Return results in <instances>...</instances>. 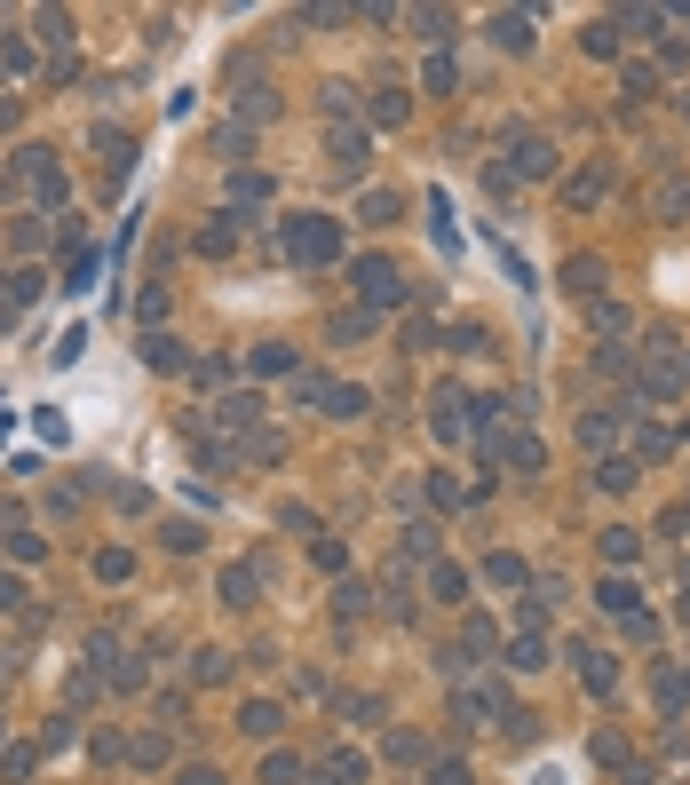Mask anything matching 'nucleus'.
<instances>
[{
	"mask_svg": "<svg viewBox=\"0 0 690 785\" xmlns=\"http://www.w3.org/2000/svg\"><path fill=\"white\" fill-rule=\"evenodd\" d=\"M286 254H294L302 270H326V262L342 254V230L326 223V215H294V223H286Z\"/></svg>",
	"mask_w": 690,
	"mask_h": 785,
	"instance_id": "1",
	"label": "nucleus"
},
{
	"mask_svg": "<svg viewBox=\"0 0 690 785\" xmlns=\"http://www.w3.org/2000/svg\"><path fill=\"white\" fill-rule=\"evenodd\" d=\"M540 183V175H556V143L548 135H532V127H508V183Z\"/></svg>",
	"mask_w": 690,
	"mask_h": 785,
	"instance_id": "2",
	"label": "nucleus"
},
{
	"mask_svg": "<svg viewBox=\"0 0 690 785\" xmlns=\"http://www.w3.org/2000/svg\"><path fill=\"white\" fill-rule=\"evenodd\" d=\"M357 294H365V310H397V302H405L397 262H389V254H365V262H357Z\"/></svg>",
	"mask_w": 690,
	"mask_h": 785,
	"instance_id": "3",
	"label": "nucleus"
},
{
	"mask_svg": "<svg viewBox=\"0 0 690 785\" xmlns=\"http://www.w3.org/2000/svg\"><path fill=\"white\" fill-rule=\"evenodd\" d=\"M667 349H675V341H659V349H651V357H643V365H635V381H643V397H659V405H667V397H683V365H675V357H667Z\"/></svg>",
	"mask_w": 690,
	"mask_h": 785,
	"instance_id": "4",
	"label": "nucleus"
},
{
	"mask_svg": "<svg viewBox=\"0 0 690 785\" xmlns=\"http://www.w3.org/2000/svg\"><path fill=\"white\" fill-rule=\"evenodd\" d=\"M492 460H508V468H516V476H540V460H548V445H540V437H524V429H516V437H500V452H492Z\"/></svg>",
	"mask_w": 690,
	"mask_h": 785,
	"instance_id": "5",
	"label": "nucleus"
},
{
	"mask_svg": "<svg viewBox=\"0 0 690 785\" xmlns=\"http://www.w3.org/2000/svg\"><path fill=\"white\" fill-rule=\"evenodd\" d=\"M603 191H611V167H579L572 183H564V199H572L579 215H587V207H603Z\"/></svg>",
	"mask_w": 690,
	"mask_h": 785,
	"instance_id": "6",
	"label": "nucleus"
},
{
	"mask_svg": "<svg viewBox=\"0 0 690 785\" xmlns=\"http://www.w3.org/2000/svg\"><path fill=\"white\" fill-rule=\"evenodd\" d=\"M572 651H579V667H587V690L611 698V690H619V659H603V651H587V643H572Z\"/></svg>",
	"mask_w": 690,
	"mask_h": 785,
	"instance_id": "7",
	"label": "nucleus"
},
{
	"mask_svg": "<svg viewBox=\"0 0 690 785\" xmlns=\"http://www.w3.org/2000/svg\"><path fill=\"white\" fill-rule=\"evenodd\" d=\"M143 357H151V373H183V341L175 334H143Z\"/></svg>",
	"mask_w": 690,
	"mask_h": 785,
	"instance_id": "8",
	"label": "nucleus"
},
{
	"mask_svg": "<svg viewBox=\"0 0 690 785\" xmlns=\"http://www.w3.org/2000/svg\"><path fill=\"white\" fill-rule=\"evenodd\" d=\"M254 413H262V397H254V389H238V397L215 405V421H223V429H254Z\"/></svg>",
	"mask_w": 690,
	"mask_h": 785,
	"instance_id": "9",
	"label": "nucleus"
},
{
	"mask_svg": "<svg viewBox=\"0 0 690 785\" xmlns=\"http://www.w3.org/2000/svg\"><path fill=\"white\" fill-rule=\"evenodd\" d=\"M429 595H437V603H460V595H468V571H460V563H429Z\"/></svg>",
	"mask_w": 690,
	"mask_h": 785,
	"instance_id": "10",
	"label": "nucleus"
},
{
	"mask_svg": "<svg viewBox=\"0 0 690 785\" xmlns=\"http://www.w3.org/2000/svg\"><path fill=\"white\" fill-rule=\"evenodd\" d=\"M429 421H437V437H460V389H453V381L429 397Z\"/></svg>",
	"mask_w": 690,
	"mask_h": 785,
	"instance_id": "11",
	"label": "nucleus"
},
{
	"mask_svg": "<svg viewBox=\"0 0 690 785\" xmlns=\"http://www.w3.org/2000/svg\"><path fill=\"white\" fill-rule=\"evenodd\" d=\"M635 556H643V532L611 524V532H603V563H635Z\"/></svg>",
	"mask_w": 690,
	"mask_h": 785,
	"instance_id": "12",
	"label": "nucleus"
},
{
	"mask_svg": "<svg viewBox=\"0 0 690 785\" xmlns=\"http://www.w3.org/2000/svg\"><path fill=\"white\" fill-rule=\"evenodd\" d=\"M484 579H492V587H524L532 571H524V556H500V548H492V556H484Z\"/></svg>",
	"mask_w": 690,
	"mask_h": 785,
	"instance_id": "13",
	"label": "nucleus"
},
{
	"mask_svg": "<svg viewBox=\"0 0 690 785\" xmlns=\"http://www.w3.org/2000/svg\"><path fill=\"white\" fill-rule=\"evenodd\" d=\"M492 40H508V48H532V16H524V8L492 16Z\"/></svg>",
	"mask_w": 690,
	"mask_h": 785,
	"instance_id": "14",
	"label": "nucleus"
},
{
	"mask_svg": "<svg viewBox=\"0 0 690 785\" xmlns=\"http://www.w3.org/2000/svg\"><path fill=\"white\" fill-rule=\"evenodd\" d=\"M238 730H246V738H270V730H278V706H270V698L238 706Z\"/></svg>",
	"mask_w": 690,
	"mask_h": 785,
	"instance_id": "15",
	"label": "nucleus"
},
{
	"mask_svg": "<svg viewBox=\"0 0 690 785\" xmlns=\"http://www.w3.org/2000/svg\"><path fill=\"white\" fill-rule=\"evenodd\" d=\"M230 246H238V215H215L199 230V254H230Z\"/></svg>",
	"mask_w": 690,
	"mask_h": 785,
	"instance_id": "16",
	"label": "nucleus"
},
{
	"mask_svg": "<svg viewBox=\"0 0 690 785\" xmlns=\"http://www.w3.org/2000/svg\"><path fill=\"white\" fill-rule=\"evenodd\" d=\"M326 778H334V785H365V754L334 746V754H326Z\"/></svg>",
	"mask_w": 690,
	"mask_h": 785,
	"instance_id": "17",
	"label": "nucleus"
},
{
	"mask_svg": "<svg viewBox=\"0 0 690 785\" xmlns=\"http://www.w3.org/2000/svg\"><path fill=\"white\" fill-rule=\"evenodd\" d=\"M508 667H516V674L548 667V643H540V635H516V643H508Z\"/></svg>",
	"mask_w": 690,
	"mask_h": 785,
	"instance_id": "18",
	"label": "nucleus"
},
{
	"mask_svg": "<svg viewBox=\"0 0 690 785\" xmlns=\"http://www.w3.org/2000/svg\"><path fill=\"white\" fill-rule=\"evenodd\" d=\"M667 452H675V429H635V468L643 460H667Z\"/></svg>",
	"mask_w": 690,
	"mask_h": 785,
	"instance_id": "19",
	"label": "nucleus"
},
{
	"mask_svg": "<svg viewBox=\"0 0 690 785\" xmlns=\"http://www.w3.org/2000/svg\"><path fill=\"white\" fill-rule=\"evenodd\" d=\"M334 167H342V175H357V167H365V135H357V127H342V135H334Z\"/></svg>",
	"mask_w": 690,
	"mask_h": 785,
	"instance_id": "20",
	"label": "nucleus"
},
{
	"mask_svg": "<svg viewBox=\"0 0 690 785\" xmlns=\"http://www.w3.org/2000/svg\"><path fill=\"white\" fill-rule=\"evenodd\" d=\"M159 540H167V548H175V556H199V548H207V532H199V524H183V516H175V524H167V532H159Z\"/></svg>",
	"mask_w": 690,
	"mask_h": 785,
	"instance_id": "21",
	"label": "nucleus"
},
{
	"mask_svg": "<svg viewBox=\"0 0 690 785\" xmlns=\"http://www.w3.org/2000/svg\"><path fill=\"white\" fill-rule=\"evenodd\" d=\"M326 405H334V421H365V389H349V381H334Z\"/></svg>",
	"mask_w": 690,
	"mask_h": 785,
	"instance_id": "22",
	"label": "nucleus"
},
{
	"mask_svg": "<svg viewBox=\"0 0 690 785\" xmlns=\"http://www.w3.org/2000/svg\"><path fill=\"white\" fill-rule=\"evenodd\" d=\"M421 88H429V96H453V56H445V48L429 56V72H421Z\"/></svg>",
	"mask_w": 690,
	"mask_h": 785,
	"instance_id": "23",
	"label": "nucleus"
},
{
	"mask_svg": "<svg viewBox=\"0 0 690 785\" xmlns=\"http://www.w3.org/2000/svg\"><path fill=\"white\" fill-rule=\"evenodd\" d=\"M651 88H659V72H651V64H627V80H619V96H627V104H643Z\"/></svg>",
	"mask_w": 690,
	"mask_h": 785,
	"instance_id": "24",
	"label": "nucleus"
},
{
	"mask_svg": "<svg viewBox=\"0 0 690 785\" xmlns=\"http://www.w3.org/2000/svg\"><path fill=\"white\" fill-rule=\"evenodd\" d=\"M254 373H294V349H286V341H262V349H254Z\"/></svg>",
	"mask_w": 690,
	"mask_h": 785,
	"instance_id": "25",
	"label": "nucleus"
},
{
	"mask_svg": "<svg viewBox=\"0 0 690 785\" xmlns=\"http://www.w3.org/2000/svg\"><path fill=\"white\" fill-rule=\"evenodd\" d=\"M635 476H643V468H635V460H603V468H595V484H603V492H627V484H635Z\"/></svg>",
	"mask_w": 690,
	"mask_h": 785,
	"instance_id": "26",
	"label": "nucleus"
},
{
	"mask_svg": "<svg viewBox=\"0 0 690 785\" xmlns=\"http://www.w3.org/2000/svg\"><path fill=\"white\" fill-rule=\"evenodd\" d=\"M595 603H603L611 619H627V611H635V587H627V579H603V595H595Z\"/></svg>",
	"mask_w": 690,
	"mask_h": 785,
	"instance_id": "27",
	"label": "nucleus"
},
{
	"mask_svg": "<svg viewBox=\"0 0 690 785\" xmlns=\"http://www.w3.org/2000/svg\"><path fill=\"white\" fill-rule=\"evenodd\" d=\"M579 437H587V445L603 452L611 437H619V413H587V421H579Z\"/></svg>",
	"mask_w": 690,
	"mask_h": 785,
	"instance_id": "28",
	"label": "nucleus"
},
{
	"mask_svg": "<svg viewBox=\"0 0 690 785\" xmlns=\"http://www.w3.org/2000/svg\"><path fill=\"white\" fill-rule=\"evenodd\" d=\"M254 587H262V579H254V571H223V603H238V611H246V603H254Z\"/></svg>",
	"mask_w": 690,
	"mask_h": 785,
	"instance_id": "29",
	"label": "nucleus"
},
{
	"mask_svg": "<svg viewBox=\"0 0 690 785\" xmlns=\"http://www.w3.org/2000/svg\"><path fill=\"white\" fill-rule=\"evenodd\" d=\"M262 785H302V762H294V754H270V762H262Z\"/></svg>",
	"mask_w": 690,
	"mask_h": 785,
	"instance_id": "30",
	"label": "nucleus"
},
{
	"mask_svg": "<svg viewBox=\"0 0 690 785\" xmlns=\"http://www.w3.org/2000/svg\"><path fill=\"white\" fill-rule=\"evenodd\" d=\"M127 754H135V762H143V770H159V762H167V738H159V730H143V738H135V746H127Z\"/></svg>",
	"mask_w": 690,
	"mask_h": 785,
	"instance_id": "31",
	"label": "nucleus"
},
{
	"mask_svg": "<svg viewBox=\"0 0 690 785\" xmlns=\"http://www.w3.org/2000/svg\"><path fill=\"white\" fill-rule=\"evenodd\" d=\"M595 334L619 341V334H627V310H619V302H595Z\"/></svg>",
	"mask_w": 690,
	"mask_h": 785,
	"instance_id": "32",
	"label": "nucleus"
},
{
	"mask_svg": "<svg viewBox=\"0 0 690 785\" xmlns=\"http://www.w3.org/2000/svg\"><path fill=\"white\" fill-rule=\"evenodd\" d=\"M405 556H421V563H437V524H413V532H405Z\"/></svg>",
	"mask_w": 690,
	"mask_h": 785,
	"instance_id": "33",
	"label": "nucleus"
},
{
	"mask_svg": "<svg viewBox=\"0 0 690 785\" xmlns=\"http://www.w3.org/2000/svg\"><path fill=\"white\" fill-rule=\"evenodd\" d=\"M373 334V310H349V318H334V341H365Z\"/></svg>",
	"mask_w": 690,
	"mask_h": 785,
	"instance_id": "34",
	"label": "nucleus"
},
{
	"mask_svg": "<svg viewBox=\"0 0 690 785\" xmlns=\"http://www.w3.org/2000/svg\"><path fill=\"white\" fill-rule=\"evenodd\" d=\"M587 56H619V24H587Z\"/></svg>",
	"mask_w": 690,
	"mask_h": 785,
	"instance_id": "35",
	"label": "nucleus"
},
{
	"mask_svg": "<svg viewBox=\"0 0 690 785\" xmlns=\"http://www.w3.org/2000/svg\"><path fill=\"white\" fill-rule=\"evenodd\" d=\"M230 199H246V207L270 199V175H230Z\"/></svg>",
	"mask_w": 690,
	"mask_h": 785,
	"instance_id": "36",
	"label": "nucleus"
},
{
	"mask_svg": "<svg viewBox=\"0 0 690 785\" xmlns=\"http://www.w3.org/2000/svg\"><path fill=\"white\" fill-rule=\"evenodd\" d=\"M357 215H365V223H389V215H397V191H365V207H357Z\"/></svg>",
	"mask_w": 690,
	"mask_h": 785,
	"instance_id": "37",
	"label": "nucleus"
},
{
	"mask_svg": "<svg viewBox=\"0 0 690 785\" xmlns=\"http://www.w3.org/2000/svg\"><path fill=\"white\" fill-rule=\"evenodd\" d=\"M429 785H468V762H460V754H445V762H429Z\"/></svg>",
	"mask_w": 690,
	"mask_h": 785,
	"instance_id": "38",
	"label": "nucleus"
},
{
	"mask_svg": "<svg viewBox=\"0 0 690 785\" xmlns=\"http://www.w3.org/2000/svg\"><path fill=\"white\" fill-rule=\"evenodd\" d=\"M373 119H381V127H397V119H405V96H397V88H381V96H373Z\"/></svg>",
	"mask_w": 690,
	"mask_h": 785,
	"instance_id": "39",
	"label": "nucleus"
},
{
	"mask_svg": "<svg viewBox=\"0 0 690 785\" xmlns=\"http://www.w3.org/2000/svg\"><path fill=\"white\" fill-rule=\"evenodd\" d=\"M191 674H199V682H223L230 659H223V651H199V659H191Z\"/></svg>",
	"mask_w": 690,
	"mask_h": 785,
	"instance_id": "40",
	"label": "nucleus"
},
{
	"mask_svg": "<svg viewBox=\"0 0 690 785\" xmlns=\"http://www.w3.org/2000/svg\"><path fill=\"white\" fill-rule=\"evenodd\" d=\"M421 492H429V508H453V500H460V484H453V476H429Z\"/></svg>",
	"mask_w": 690,
	"mask_h": 785,
	"instance_id": "41",
	"label": "nucleus"
},
{
	"mask_svg": "<svg viewBox=\"0 0 690 785\" xmlns=\"http://www.w3.org/2000/svg\"><path fill=\"white\" fill-rule=\"evenodd\" d=\"M683 698H690V682H683V674H659V706H667V714H675V706H683Z\"/></svg>",
	"mask_w": 690,
	"mask_h": 785,
	"instance_id": "42",
	"label": "nucleus"
},
{
	"mask_svg": "<svg viewBox=\"0 0 690 785\" xmlns=\"http://www.w3.org/2000/svg\"><path fill=\"white\" fill-rule=\"evenodd\" d=\"M104 682H112V690H143V667H135V659H119V667L104 674Z\"/></svg>",
	"mask_w": 690,
	"mask_h": 785,
	"instance_id": "43",
	"label": "nucleus"
},
{
	"mask_svg": "<svg viewBox=\"0 0 690 785\" xmlns=\"http://www.w3.org/2000/svg\"><path fill=\"white\" fill-rule=\"evenodd\" d=\"M0 611H24V579L16 571H0Z\"/></svg>",
	"mask_w": 690,
	"mask_h": 785,
	"instance_id": "44",
	"label": "nucleus"
},
{
	"mask_svg": "<svg viewBox=\"0 0 690 785\" xmlns=\"http://www.w3.org/2000/svg\"><path fill=\"white\" fill-rule=\"evenodd\" d=\"M175 785H223V778H215V762H191V770H183Z\"/></svg>",
	"mask_w": 690,
	"mask_h": 785,
	"instance_id": "45",
	"label": "nucleus"
},
{
	"mask_svg": "<svg viewBox=\"0 0 690 785\" xmlns=\"http://www.w3.org/2000/svg\"><path fill=\"white\" fill-rule=\"evenodd\" d=\"M683 112H690V96H683Z\"/></svg>",
	"mask_w": 690,
	"mask_h": 785,
	"instance_id": "46",
	"label": "nucleus"
},
{
	"mask_svg": "<svg viewBox=\"0 0 690 785\" xmlns=\"http://www.w3.org/2000/svg\"><path fill=\"white\" fill-rule=\"evenodd\" d=\"M683 373H690V365H683Z\"/></svg>",
	"mask_w": 690,
	"mask_h": 785,
	"instance_id": "47",
	"label": "nucleus"
}]
</instances>
